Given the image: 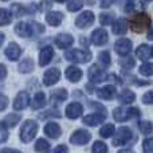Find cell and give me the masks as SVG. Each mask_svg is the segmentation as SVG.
<instances>
[{"instance_id":"46","label":"cell","mask_w":153,"mask_h":153,"mask_svg":"<svg viewBox=\"0 0 153 153\" xmlns=\"http://www.w3.org/2000/svg\"><path fill=\"white\" fill-rule=\"evenodd\" d=\"M136 4H137V3H136L134 0H129V1L125 4V12H132L136 8Z\"/></svg>"},{"instance_id":"7","label":"cell","mask_w":153,"mask_h":153,"mask_svg":"<svg viewBox=\"0 0 153 153\" xmlns=\"http://www.w3.org/2000/svg\"><path fill=\"white\" fill-rule=\"evenodd\" d=\"M94 23V13L91 11H83L78 18L75 19V26L78 28H87Z\"/></svg>"},{"instance_id":"12","label":"cell","mask_w":153,"mask_h":153,"mask_svg":"<svg viewBox=\"0 0 153 153\" xmlns=\"http://www.w3.org/2000/svg\"><path fill=\"white\" fill-rule=\"evenodd\" d=\"M106 116L105 113H94V114H89V116H85L83 117V124L85 125H89V126H98V125H101L103 121H105Z\"/></svg>"},{"instance_id":"11","label":"cell","mask_w":153,"mask_h":153,"mask_svg":"<svg viewBox=\"0 0 153 153\" xmlns=\"http://www.w3.org/2000/svg\"><path fill=\"white\" fill-rule=\"evenodd\" d=\"M59 78H61V71L58 69H55V67H53V69L47 70L45 73V75H43V83L46 86H51V85L56 83L59 81Z\"/></svg>"},{"instance_id":"17","label":"cell","mask_w":153,"mask_h":153,"mask_svg":"<svg viewBox=\"0 0 153 153\" xmlns=\"http://www.w3.org/2000/svg\"><path fill=\"white\" fill-rule=\"evenodd\" d=\"M116 93H117V90H116V87H114L113 85H106V86L101 87V89L98 90L97 94H98V97L102 98V100L110 101V100H113V98L116 97Z\"/></svg>"},{"instance_id":"25","label":"cell","mask_w":153,"mask_h":153,"mask_svg":"<svg viewBox=\"0 0 153 153\" xmlns=\"http://www.w3.org/2000/svg\"><path fill=\"white\" fill-rule=\"evenodd\" d=\"M45 105H46V95H45V93H42V91L36 93V94H35V97H34V100H32L31 108L34 109V110H38V109L43 108Z\"/></svg>"},{"instance_id":"28","label":"cell","mask_w":153,"mask_h":153,"mask_svg":"<svg viewBox=\"0 0 153 153\" xmlns=\"http://www.w3.org/2000/svg\"><path fill=\"white\" fill-rule=\"evenodd\" d=\"M18 69H19V71L23 73V74L30 73L34 70V62H32L31 59H24V61H22L20 63H19Z\"/></svg>"},{"instance_id":"31","label":"cell","mask_w":153,"mask_h":153,"mask_svg":"<svg viewBox=\"0 0 153 153\" xmlns=\"http://www.w3.org/2000/svg\"><path fill=\"white\" fill-rule=\"evenodd\" d=\"M100 134L102 136L103 138L111 137V136L114 134V125H113V124H106V125H103V126L101 128V130H100Z\"/></svg>"},{"instance_id":"48","label":"cell","mask_w":153,"mask_h":153,"mask_svg":"<svg viewBox=\"0 0 153 153\" xmlns=\"http://www.w3.org/2000/svg\"><path fill=\"white\" fill-rule=\"evenodd\" d=\"M5 76H7V69H5L4 65L0 63V81H1V79H4Z\"/></svg>"},{"instance_id":"52","label":"cell","mask_w":153,"mask_h":153,"mask_svg":"<svg viewBox=\"0 0 153 153\" xmlns=\"http://www.w3.org/2000/svg\"><path fill=\"white\" fill-rule=\"evenodd\" d=\"M118 153H134V152H133L132 149H121Z\"/></svg>"},{"instance_id":"29","label":"cell","mask_w":153,"mask_h":153,"mask_svg":"<svg viewBox=\"0 0 153 153\" xmlns=\"http://www.w3.org/2000/svg\"><path fill=\"white\" fill-rule=\"evenodd\" d=\"M35 151L39 153H47L50 151V144H48L45 138H39V140L35 143Z\"/></svg>"},{"instance_id":"14","label":"cell","mask_w":153,"mask_h":153,"mask_svg":"<svg viewBox=\"0 0 153 153\" xmlns=\"http://www.w3.org/2000/svg\"><path fill=\"white\" fill-rule=\"evenodd\" d=\"M105 78H106L105 73L98 67V65H93V66H90V69H89L90 82H93V83H100V82H102Z\"/></svg>"},{"instance_id":"22","label":"cell","mask_w":153,"mask_h":153,"mask_svg":"<svg viewBox=\"0 0 153 153\" xmlns=\"http://www.w3.org/2000/svg\"><path fill=\"white\" fill-rule=\"evenodd\" d=\"M136 55H137V58L141 59V61H148V59L153 55V50L149 47V46L141 45L140 47L136 50Z\"/></svg>"},{"instance_id":"32","label":"cell","mask_w":153,"mask_h":153,"mask_svg":"<svg viewBox=\"0 0 153 153\" xmlns=\"http://www.w3.org/2000/svg\"><path fill=\"white\" fill-rule=\"evenodd\" d=\"M27 12V8H24L22 4H12V7H11V13H12L13 16H16V18H20V16H23L24 13Z\"/></svg>"},{"instance_id":"36","label":"cell","mask_w":153,"mask_h":153,"mask_svg":"<svg viewBox=\"0 0 153 153\" xmlns=\"http://www.w3.org/2000/svg\"><path fill=\"white\" fill-rule=\"evenodd\" d=\"M138 129H140L144 134H149V133H152V129H153V128H152V122H149V121L138 122Z\"/></svg>"},{"instance_id":"54","label":"cell","mask_w":153,"mask_h":153,"mask_svg":"<svg viewBox=\"0 0 153 153\" xmlns=\"http://www.w3.org/2000/svg\"><path fill=\"white\" fill-rule=\"evenodd\" d=\"M55 1H58V3H65V1H67V0H55Z\"/></svg>"},{"instance_id":"34","label":"cell","mask_w":153,"mask_h":153,"mask_svg":"<svg viewBox=\"0 0 153 153\" xmlns=\"http://www.w3.org/2000/svg\"><path fill=\"white\" fill-rule=\"evenodd\" d=\"M93 153H108V146H106L105 143L102 141H95L93 144V149H91Z\"/></svg>"},{"instance_id":"21","label":"cell","mask_w":153,"mask_h":153,"mask_svg":"<svg viewBox=\"0 0 153 153\" xmlns=\"http://www.w3.org/2000/svg\"><path fill=\"white\" fill-rule=\"evenodd\" d=\"M45 133L51 138H58L61 134V126L56 122H48L45 126Z\"/></svg>"},{"instance_id":"20","label":"cell","mask_w":153,"mask_h":153,"mask_svg":"<svg viewBox=\"0 0 153 153\" xmlns=\"http://www.w3.org/2000/svg\"><path fill=\"white\" fill-rule=\"evenodd\" d=\"M63 20V13L58 12V11H50L46 15V22L53 27H58Z\"/></svg>"},{"instance_id":"27","label":"cell","mask_w":153,"mask_h":153,"mask_svg":"<svg viewBox=\"0 0 153 153\" xmlns=\"http://www.w3.org/2000/svg\"><path fill=\"white\" fill-rule=\"evenodd\" d=\"M67 90L66 89H58L55 90V91H53V94H51V101H54V102H62V101H65L67 98Z\"/></svg>"},{"instance_id":"9","label":"cell","mask_w":153,"mask_h":153,"mask_svg":"<svg viewBox=\"0 0 153 153\" xmlns=\"http://www.w3.org/2000/svg\"><path fill=\"white\" fill-rule=\"evenodd\" d=\"M108 39H109V35H108V32H106V30H103V28L94 30L91 34V42H93V45H95V46L105 45V43L108 42Z\"/></svg>"},{"instance_id":"45","label":"cell","mask_w":153,"mask_h":153,"mask_svg":"<svg viewBox=\"0 0 153 153\" xmlns=\"http://www.w3.org/2000/svg\"><path fill=\"white\" fill-rule=\"evenodd\" d=\"M8 105V98L4 94H0V111H3Z\"/></svg>"},{"instance_id":"19","label":"cell","mask_w":153,"mask_h":153,"mask_svg":"<svg viewBox=\"0 0 153 153\" xmlns=\"http://www.w3.org/2000/svg\"><path fill=\"white\" fill-rule=\"evenodd\" d=\"M74 43V38L69 34H61L55 38V45L59 48H69Z\"/></svg>"},{"instance_id":"26","label":"cell","mask_w":153,"mask_h":153,"mask_svg":"<svg viewBox=\"0 0 153 153\" xmlns=\"http://www.w3.org/2000/svg\"><path fill=\"white\" fill-rule=\"evenodd\" d=\"M118 100L121 103H125V105H129V103L134 102L136 100V95L133 91H130V90H124V91L121 93V94L118 95Z\"/></svg>"},{"instance_id":"16","label":"cell","mask_w":153,"mask_h":153,"mask_svg":"<svg viewBox=\"0 0 153 153\" xmlns=\"http://www.w3.org/2000/svg\"><path fill=\"white\" fill-rule=\"evenodd\" d=\"M82 113H83V106L78 102H71L66 108V116L71 120L78 118L79 116H82Z\"/></svg>"},{"instance_id":"43","label":"cell","mask_w":153,"mask_h":153,"mask_svg":"<svg viewBox=\"0 0 153 153\" xmlns=\"http://www.w3.org/2000/svg\"><path fill=\"white\" fill-rule=\"evenodd\" d=\"M120 65H121L124 69H132V67L134 66V59L133 58H125L120 62Z\"/></svg>"},{"instance_id":"24","label":"cell","mask_w":153,"mask_h":153,"mask_svg":"<svg viewBox=\"0 0 153 153\" xmlns=\"http://www.w3.org/2000/svg\"><path fill=\"white\" fill-rule=\"evenodd\" d=\"M66 78L71 82H78L82 78V71L75 66H69L66 69Z\"/></svg>"},{"instance_id":"13","label":"cell","mask_w":153,"mask_h":153,"mask_svg":"<svg viewBox=\"0 0 153 153\" xmlns=\"http://www.w3.org/2000/svg\"><path fill=\"white\" fill-rule=\"evenodd\" d=\"M32 24L26 23V22H20V23L16 24L15 27V32L22 38H28L34 34V28H32Z\"/></svg>"},{"instance_id":"49","label":"cell","mask_w":153,"mask_h":153,"mask_svg":"<svg viewBox=\"0 0 153 153\" xmlns=\"http://www.w3.org/2000/svg\"><path fill=\"white\" fill-rule=\"evenodd\" d=\"M114 3V0H101V7L102 8H109Z\"/></svg>"},{"instance_id":"55","label":"cell","mask_w":153,"mask_h":153,"mask_svg":"<svg viewBox=\"0 0 153 153\" xmlns=\"http://www.w3.org/2000/svg\"><path fill=\"white\" fill-rule=\"evenodd\" d=\"M145 1H153V0H145Z\"/></svg>"},{"instance_id":"56","label":"cell","mask_w":153,"mask_h":153,"mask_svg":"<svg viewBox=\"0 0 153 153\" xmlns=\"http://www.w3.org/2000/svg\"><path fill=\"white\" fill-rule=\"evenodd\" d=\"M3 1H7V0H3Z\"/></svg>"},{"instance_id":"37","label":"cell","mask_w":153,"mask_h":153,"mask_svg":"<svg viewBox=\"0 0 153 153\" xmlns=\"http://www.w3.org/2000/svg\"><path fill=\"white\" fill-rule=\"evenodd\" d=\"M19 121H20V116L19 114H8L5 117V124L8 126H15V125H18Z\"/></svg>"},{"instance_id":"42","label":"cell","mask_w":153,"mask_h":153,"mask_svg":"<svg viewBox=\"0 0 153 153\" xmlns=\"http://www.w3.org/2000/svg\"><path fill=\"white\" fill-rule=\"evenodd\" d=\"M144 153H153V138H146L143 144Z\"/></svg>"},{"instance_id":"33","label":"cell","mask_w":153,"mask_h":153,"mask_svg":"<svg viewBox=\"0 0 153 153\" xmlns=\"http://www.w3.org/2000/svg\"><path fill=\"white\" fill-rule=\"evenodd\" d=\"M98 61L101 62V65H102L103 67H109L110 66V54H109V51H102V53H100V55H98Z\"/></svg>"},{"instance_id":"51","label":"cell","mask_w":153,"mask_h":153,"mask_svg":"<svg viewBox=\"0 0 153 153\" xmlns=\"http://www.w3.org/2000/svg\"><path fill=\"white\" fill-rule=\"evenodd\" d=\"M148 39L149 40H153V27L149 30V32H148Z\"/></svg>"},{"instance_id":"5","label":"cell","mask_w":153,"mask_h":153,"mask_svg":"<svg viewBox=\"0 0 153 153\" xmlns=\"http://www.w3.org/2000/svg\"><path fill=\"white\" fill-rule=\"evenodd\" d=\"M133 134H132V130L126 126H122L117 130L116 136L113 138V145L114 146H121V145H125L128 144L130 140H132Z\"/></svg>"},{"instance_id":"53","label":"cell","mask_w":153,"mask_h":153,"mask_svg":"<svg viewBox=\"0 0 153 153\" xmlns=\"http://www.w3.org/2000/svg\"><path fill=\"white\" fill-rule=\"evenodd\" d=\"M3 42H4V34H0V46L3 45Z\"/></svg>"},{"instance_id":"41","label":"cell","mask_w":153,"mask_h":153,"mask_svg":"<svg viewBox=\"0 0 153 153\" xmlns=\"http://www.w3.org/2000/svg\"><path fill=\"white\" fill-rule=\"evenodd\" d=\"M47 117H61V111L56 110V109H51V110H47L45 113L40 114V118H47Z\"/></svg>"},{"instance_id":"35","label":"cell","mask_w":153,"mask_h":153,"mask_svg":"<svg viewBox=\"0 0 153 153\" xmlns=\"http://www.w3.org/2000/svg\"><path fill=\"white\" fill-rule=\"evenodd\" d=\"M83 5V1L82 0H70L69 4H67V10L71 11V12H75V11H79Z\"/></svg>"},{"instance_id":"10","label":"cell","mask_w":153,"mask_h":153,"mask_svg":"<svg viewBox=\"0 0 153 153\" xmlns=\"http://www.w3.org/2000/svg\"><path fill=\"white\" fill-rule=\"evenodd\" d=\"M30 102V95L27 91H20L16 95L15 101H13V109L15 110H24L28 106Z\"/></svg>"},{"instance_id":"6","label":"cell","mask_w":153,"mask_h":153,"mask_svg":"<svg viewBox=\"0 0 153 153\" xmlns=\"http://www.w3.org/2000/svg\"><path fill=\"white\" fill-rule=\"evenodd\" d=\"M90 138H91V134H90L87 130L78 129L71 134L70 143L74 144V145H85V144H87L90 141Z\"/></svg>"},{"instance_id":"1","label":"cell","mask_w":153,"mask_h":153,"mask_svg":"<svg viewBox=\"0 0 153 153\" xmlns=\"http://www.w3.org/2000/svg\"><path fill=\"white\" fill-rule=\"evenodd\" d=\"M91 53L87 50H78V48H74V50L66 51L65 54V58L70 62H74V63H86V62L91 61Z\"/></svg>"},{"instance_id":"3","label":"cell","mask_w":153,"mask_h":153,"mask_svg":"<svg viewBox=\"0 0 153 153\" xmlns=\"http://www.w3.org/2000/svg\"><path fill=\"white\" fill-rule=\"evenodd\" d=\"M149 26H151V18L146 13H138L130 20V28L134 32H138V34L149 28Z\"/></svg>"},{"instance_id":"47","label":"cell","mask_w":153,"mask_h":153,"mask_svg":"<svg viewBox=\"0 0 153 153\" xmlns=\"http://www.w3.org/2000/svg\"><path fill=\"white\" fill-rule=\"evenodd\" d=\"M53 153H69V149H67V146L66 145H58L56 148H54V151Z\"/></svg>"},{"instance_id":"4","label":"cell","mask_w":153,"mask_h":153,"mask_svg":"<svg viewBox=\"0 0 153 153\" xmlns=\"http://www.w3.org/2000/svg\"><path fill=\"white\" fill-rule=\"evenodd\" d=\"M140 116V110L136 108H129V109H125V108H117L116 110L113 111V117L116 121L118 122H124L128 121L129 118L132 117H138Z\"/></svg>"},{"instance_id":"18","label":"cell","mask_w":153,"mask_h":153,"mask_svg":"<svg viewBox=\"0 0 153 153\" xmlns=\"http://www.w3.org/2000/svg\"><path fill=\"white\" fill-rule=\"evenodd\" d=\"M4 53H5V56H7L10 61H18L22 54V48L19 47L16 43H10Z\"/></svg>"},{"instance_id":"44","label":"cell","mask_w":153,"mask_h":153,"mask_svg":"<svg viewBox=\"0 0 153 153\" xmlns=\"http://www.w3.org/2000/svg\"><path fill=\"white\" fill-rule=\"evenodd\" d=\"M143 102L148 103V105H153V91H148L144 94L143 97Z\"/></svg>"},{"instance_id":"15","label":"cell","mask_w":153,"mask_h":153,"mask_svg":"<svg viewBox=\"0 0 153 153\" xmlns=\"http://www.w3.org/2000/svg\"><path fill=\"white\" fill-rule=\"evenodd\" d=\"M53 56H54V50L51 46L43 47L39 53V65L40 66H47V65L51 62Z\"/></svg>"},{"instance_id":"39","label":"cell","mask_w":153,"mask_h":153,"mask_svg":"<svg viewBox=\"0 0 153 153\" xmlns=\"http://www.w3.org/2000/svg\"><path fill=\"white\" fill-rule=\"evenodd\" d=\"M8 138V129H7V124L0 121V144L7 141Z\"/></svg>"},{"instance_id":"40","label":"cell","mask_w":153,"mask_h":153,"mask_svg":"<svg viewBox=\"0 0 153 153\" xmlns=\"http://www.w3.org/2000/svg\"><path fill=\"white\" fill-rule=\"evenodd\" d=\"M100 22L102 26H109V24L113 23V15H111V13H101Z\"/></svg>"},{"instance_id":"38","label":"cell","mask_w":153,"mask_h":153,"mask_svg":"<svg viewBox=\"0 0 153 153\" xmlns=\"http://www.w3.org/2000/svg\"><path fill=\"white\" fill-rule=\"evenodd\" d=\"M140 74L145 75V76H151L153 75V63H144L140 67Z\"/></svg>"},{"instance_id":"30","label":"cell","mask_w":153,"mask_h":153,"mask_svg":"<svg viewBox=\"0 0 153 153\" xmlns=\"http://www.w3.org/2000/svg\"><path fill=\"white\" fill-rule=\"evenodd\" d=\"M11 20H12V13L4 8H0V26H7L11 23Z\"/></svg>"},{"instance_id":"57","label":"cell","mask_w":153,"mask_h":153,"mask_svg":"<svg viewBox=\"0 0 153 153\" xmlns=\"http://www.w3.org/2000/svg\"><path fill=\"white\" fill-rule=\"evenodd\" d=\"M152 50H153V48H152Z\"/></svg>"},{"instance_id":"23","label":"cell","mask_w":153,"mask_h":153,"mask_svg":"<svg viewBox=\"0 0 153 153\" xmlns=\"http://www.w3.org/2000/svg\"><path fill=\"white\" fill-rule=\"evenodd\" d=\"M128 31V20L126 19H117L113 23V34L124 35Z\"/></svg>"},{"instance_id":"8","label":"cell","mask_w":153,"mask_h":153,"mask_svg":"<svg viewBox=\"0 0 153 153\" xmlns=\"http://www.w3.org/2000/svg\"><path fill=\"white\" fill-rule=\"evenodd\" d=\"M114 50H116V53L121 56L128 55V54L130 53V50H132V40L126 39V38L118 39L116 42V45H114Z\"/></svg>"},{"instance_id":"50","label":"cell","mask_w":153,"mask_h":153,"mask_svg":"<svg viewBox=\"0 0 153 153\" xmlns=\"http://www.w3.org/2000/svg\"><path fill=\"white\" fill-rule=\"evenodd\" d=\"M0 153H22V152L16 151V149H3V151H0Z\"/></svg>"},{"instance_id":"2","label":"cell","mask_w":153,"mask_h":153,"mask_svg":"<svg viewBox=\"0 0 153 153\" xmlns=\"http://www.w3.org/2000/svg\"><path fill=\"white\" fill-rule=\"evenodd\" d=\"M38 133V124L34 120H27L24 121L23 126L20 129V140L23 143H30Z\"/></svg>"}]
</instances>
